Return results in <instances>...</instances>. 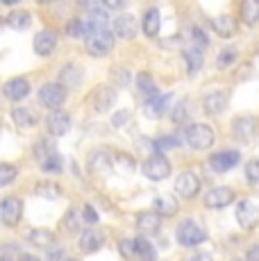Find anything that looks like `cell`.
<instances>
[{
  "label": "cell",
  "instance_id": "83f0119b",
  "mask_svg": "<svg viewBox=\"0 0 259 261\" xmlns=\"http://www.w3.org/2000/svg\"><path fill=\"white\" fill-rule=\"evenodd\" d=\"M134 241V257H139V259H143V261H155V248H152V243L148 239H143V237H137V239H132Z\"/></svg>",
  "mask_w": 259,
  "mask_h": 261
},
{
  "label": "cell",
  "instance_id": "836d02e7",
  "mask_svg": "<svg viewBox=\"0 0 259 261\" xmlns=\"http://www.w3.org/2000/svg\"><path fill=\"white\" fill-rule=\"evenodd\" d=\"M112 164H114V168L121 170V173H132V170L137 168L134 159L127 157V154H116V157H112Z\"/></svg>",
  "mask_w": 259,
  "mask_h": 261
},
{
  "label": "cell",
  "instance_id": "d4e9b609",
  "mask_svg": "<svg viewBox=\"0 0 259 261\" xmlns=\"http://www.w3.org/2000/svg\"><path fill=\"white\" fill-rule=\"evenodd\" d=\"M239 14H241V21L246 25H255L259 21V0H241Z\"/></svg>",
  "mask_w": 259,
  "mask_h": 261
},
{
  "label": "cell",
  "instance_id": "7402d4cb",
  "mask_svg": "<svg viewBox=\"0 0 259 261\" xmlns=\"http://www.w3.org/2000/svg\"><path fill=\"white\" fill-rule=\"evenodd\" d=\"M159 225H162V216L157 212H141L137 216V229H141L143 234L157 232Z\"/></svg>",
  "mask_w": 259,
  "mask_h": 261
},
{
  "label": "cell",
  "instance_id": "f6af8a7d",
  "mask_svg": "<svg viewBox=\"0 0 259 261\" xmlns=\"http://www.w3.org/2000/svg\"><path fill=\"white\" fill-rule=\"evenodd\" d=\"M121 254L125 259H132L134 257V241L132 239H123L121 241Z\"/></svg>",
  "mask_w": 259,
  "mask_h": 261
},
{
  "label": "cell",
  "instance_id": "60d3db41",
  "mask_svg": "<svg viewBox=\"0 0 259 261\" xmlns=\"http://www.w3.org/2000/svg\"><path fill=\"white\" fill-rule=\"evenodd\" d=\"M66 34H68V37H73V39L84 37V34H87V28H84L82 21H71L66 25Z\"/></svg>",
  "mask_w": 259,
  "mask_h": 261
},
{
  "label": "cell",
  "instance_id": "ffe728a7",
  "mask_svg": "<svg viewBox=\"0 0 259 261\" xmlns=\"http://www.w3.org/2000/svg\"><path fill=\"white\" fill-rule=\"evenodd\" d=\"M59 84H62L64 89L80 87V84H82V68H80L77 64H66V66L62 68V73H59Z\"/></svg>",
  "mask_w": 259,
  "mask_h": 261
},
{
  "label": "cell",
  "instance_id": "277c9868",
  "mask_svg": "<svg viewBox=\"0 0 259 261\" xmlns=\"http://www.w3.org/2000/svg\"><path fill=\"white\" fill-rule=\"evenodd\" d=\"M39 102L46 109H59L64 102H66V89L59 82H46L41 89H39Z\"/></svg>",
  "mask_w": 259,
  "mask_h": 261
},
{
  "label": "cell",
  "instance_id": "7c38bea8",
  "mask_svg": "<svg viewBox=\"0 0 259 261\" xmlns=\"http://www.w3.org/2000/svg\"><path fill=\"white\" fill-rule=\"evenodd\" d=\"M114 100H116V91H114L112 87H107V84L96 87L91 91V95H89V102L93 105L96 112H107V109L114 105Z\"/></svg>",
  "mask_w": 259,
  "mask_h": 261
},
{
  "label": "cell",
  "instance_id": "7bdbcfd3",
  "mask_svg": "<svg viewBox=\"0 0 259 261\" xmlns=\"http://www.w3.org/2000/svg\"><path fill=\"white\" fill-rule=\"evenodd\" d=\"M64 227H66V232H77V227H80L77 225V214L73 212V209L66 214V218H64Z\"/></svg>",
  "mask_w": 259,
  "mask_h": 261
},
{
  "label": "cell",
  "instance_id": "1f68e13d",
  "mask_svg": "<svg viewBox=\"0 0 259 261\" xmlns=\"http://www.w3.org/2000/svg\"><path fill=\"white\" fill-rule=\"evenodd\" d=\"M30 23H32V16L28 12H12L7 16V25L14 30H28Z\"/></svg>",
  "mask_w": 259,
  "mask_h": 261
},
{
  "label": "cell",
  "instance_id": "8992f818",
  "mask_svg": "<svg viewBox=\"0 0 259 261\" xmlns=\"http://www.w3.org/2000/svg\"><path fill=\"white\" fill-rule=\"evenodd\" d=\"M23 216V200L16 195H9L0 202V220H3L7 227H16L18 220Z\"/></svg>",
  "mask_w": 259,
  "mask_h": 261
},
{
  "label": "cell",
  "instance_id": "30bf717a",
  "mask_svg": "<svg viewBox=\"0 0 259 261\" xmlns=\"http://www.w3.org/2000/svg\"><path fill=\"white\" fill-rule=\"evenodd\" d=\"M198 191H200V179L191 173V170H184L182 175H177L175 179V193L180 198H196Z\"/></svg>",
  "mask_w": 259,
  "mask_h": 261
},
{
  "label": "cell",
  "instance_id": "6da1fadb",
  "mask_svg": "<svg viewBox=\"0 0 259 261\" xmlns=\"http://www.w3.org/2000/svg\"><path fill=\"white\" fill-rule=\"evenodd\" d=\"M84 48L93 57H105L114 50V32L107 28L102 30H87L84 34Z\"/></svg>",
  "mask_w": 259,
  "mask_h": 261
},
{
  "label": "cell",
  "instance_id": "e0dca14e",
  "mask_svg": "<svg viewBox=\"0 0 259 261\" xmlns=\"http://www.w3.org/2000/svg\"><path fill=\"white\" fill-rule=\"evenodd\" d=\"M46 120H48V129H50V134H55V137H64L71 129V116L66 112H62V109L50 112V116Z\"/></svg>",
  "mask_w": 259,
  "mask_h": 261
},
{
  "label": "cell",
  "instance_id": "b9f144b4",
  "mask_svg": "<svg viewBox=\"0 0 259 261\" xmlns=\"http://www.w3.org/2000/svg\"><path fill=\"white\" fill-rule=\"evenodd\" d=\"M37 193L39 195H43V198H57V195H59V187H57V184H39V187H37Z\"/></svg>",
  "mask_w": 259,
  "mask_h": 261
},
{
  "label": "cell",
  "instance_id": "f5cc1de1",
  "mask_svg": "<svg viewBox=\"0 0 259 261\" xmlns=\"http://www.w3.org/2000/svg\"><path fill=\"white\" fill-rule=\"evenodd\" d=\"M0 3H5V5H14V3H18V0H0Z\"/></svg>",
  "mask_w": 259,
  "mask_h": 261
},
{
  "label": "cell",
  "instance_id": "74e56055",
  "mask_svg": "<svg viewBox=\"0 0 259 261\" xmlns=\"http://www.w3.org/2000/svg\"><path fill=\"white\" fill-rule=\"evenodd\" d=\"M137 87H139V91H143V93H150V95H155V80L150 77L148 73H139L137 75Z\"/></svg>",
  "mask_w": 259,
  "mask_h": 261
},
{
  "label": "cell",
  "instance_id": "603a6c76",
  "mask_svg": "<svg viewBox=\"0 0 259 261\" xmlns=\"http://www.w3.org/2000/svg\"><path fill=\"white\" fill-rule=\"evenodd\" d=\"M112 166V157H109L107 150H93L91 154H89V168H91V173H107V168Z\"/></svg>",
  "mask_w": 259,
  "mask_h": 261
},
{
  "label": "cell",
  "instance_id": "4dcf8cb0",
  "mask_svg": "<svg viewBox=\"0 0 259 261\" xmlns=\"http://www.w3.org/2000/svg\"><path fill=\"white\" fill-rule=\"evenodd\" d=\"M155 212L159 216H175L177 214V200L173 195H159L155 200Z\"/></svg>",
  "mask_w": 259,
  "mask_h": 261
},
{
  "label": "cell",
  "instance_id": "d590c367",
  "mask_svg": "<svg viewBox=\"0 0 259 261\" xmlns=\"http://www.w3.org/2000/svg\"><path fill=\"white\" fill-rule=\"evenodd\" d=\"M191 46L202 50V53H205V48L209 46V39H207V34L202 28H191Z\"/></svg>",
  "mask_w": 259,
  "mask_h": 261
},
{
  "label": "cell",
  "instance_id": "8fae6325",
  "mask_svg": "<svg viewBox=\"0 0 259 261\" xmlns=\"http://www.w3.org/2000/svg\"><path fill=\"white\" fill-rule=\"evenodd\" d=\"M234 202V191L230 187H214L205 195V207L207 209H225L227 204Z\"/></svg>",
  "mask_w": 259,
  "mask_h": 261
},
{
  "label": "cell",
  "instance_id": "ab89813d",
  "mask_svg": "<svg viewBox=\"0 0 259 261\" xmlns=\"http://www.w3.org/2000/svg\"><path fill=\"white\" fill-rule=\"evenodd\" d=\"M246 179L248 184H259V159H250L246 164Z\"/></svg>",
  "mask_w": 259,
  "mask_h": 261
},
{
  "label": "cell",
  "instance_id": "11a10c76",
  "mask_svg": "<svg viewBox=\"0 0 259 261\" xmlns=\"http://www.w3.org/2000/svg\"><path fill=\"white\" fill-rule=\"evenodd\" d=\"M39 3H50V0H39Z\"/></svg>",
  "mask_w": 259,
  "mask_h": 261
},
{
  "label": "cell",
  "instance_id": "52a82bcc",
  "mask_svg": "<svg viewBox=\"0 0 259 261\" xmlns=\"http://www.w3.org/2000/svg\"><path fill=\"white\" fill-rule=\"evenodd\" d=\"M232 132L239 141H252L257 134V118L250 116V114H243V116H237L232 123Z\"/></svg>",
  "mask_w": 259,
  "mask_h": 261
},
{
  "label": "cell",
  "instance_id": "6f0895ef",
  "mask_svg": "<svg viewBox=\"0 0 259 261\" xmlns=\"http://www.w3.org/2000/svg\"><path fill=\"white\" fill-rule=\"evenodd\" d=\"M232 261H243V259H232Z\"/></svg>",
  "mask_w": 259,
  "mask_h": 261
},
{
  "label": "cell",
  "instance_id": "d6986e66",
  "mask_svg": "<svg viewBox=\"0 0 259 261\" xmlns=\"http://www.w3.org/2000/svg\"><path fill=\"white\" fill-rule=\"evenodd\" d=\"M202 107H205V112L209 116H216V114H221L227 107V93H223V91L207 93L205 100H202Z\"/></svg>",
  "mask_w": 259,
  "mask_h": 261
},
{
  "label": "cell",
  "instance_id": "681fc988",
  "mask_svg": "<svg viewBox=\"0 0 259 261\" xmlns=\"http://www.w3.org/2000/svg\"><path fill=\"white\" fill-rule=\"evenodd\" d=\"M105 3V7H109V9H123L127 5V0H102Z\"/></svg>",
  "mask_w": 259,
  "mask_h": 261
},
{
  "label": "cell",
  "instance_id": "d6a6232c",
  "mask_svg": "<svg viewBox=\"0 0 259 261\" xmlns=\"http://www.w3.org/2000/svg\"><path fill=\"white\" fill-rule=\"evenodd\" d=\"M39 162H41V168L46 170V173H59V170H62V157H59L57 152L46 154V157L39 159Z\"/></svg>",
  "mask_w": 259,
  "mask_h": 261
},
{
  "label": "cell",
  "instance_id": "bcb514c9",
  "mask_svg": "<svg viewBox=\"0 0 259 261\" xmlns=\"http://www.w3.org/2000/svg\"><path fill=\"white\" fill-rule=\"evenodd\" d=\"M114 80L118 82V87H125V84L130 82V73L123 71V68H116V71H114Z\"/></svg>",
  "mask_w": 259,
  "mask_h": 261
},
{
  "label": "cell",
  "instance_id": "5b68a950",
  "mask_svg": "<svg viewBox=\"0 0 259 261\" xmlns=\"http://www.w3.org/2000/svg\"><path fill=\"white\" fill-rule=\"evenodd\" d=\"M141 170L152 182H164V179L171 175V162H168L164 154H152V157H148L146 162H143Z\"/></svg>",
  "mask_w": 259,
  "mask_h": 261
},
{
  "label": "cell",
  "instance_id": "2e32d148",
  "mask_svg": "<svg viewBox=\"0 0 259 261\" xmlns=\"http://www.w3.org/2000/svg\"><path fill=\"white\" fill-rule=\"evenodd\" d=\"M139 30V21L132 16V14H123L114 21V34L121 39H134Z\"/></svg>",
  "mask_w": 259,
  "mask_h": 261
},
{
  "label": "cell",
  "instance_id": "9a60e30c",
  "mask_svg": "<svg viewBox=\"0 0 259 261\" xmlns=\"http://www.w3.org/2000/svg\"><path fill=\"white\" fill-rule=\"evenodd\" d=\"M102 243H105V237H102L100 229L91 227V229H84V232L80 234V250L87 252V254L98 252V250L102 248Z\"/></svg>",
  "mask_w": 259,
  "mask_h": 261
},
{
  "label": "cell",
  "instance_id": "9c48e42d",
  "mask_svg": "<svg viewBox=\"0 0 259 261\" xmlns=\"http://www.w3.org/2000/svg\"><path fill=\"white\" fill-rule=\"evenodd\" d=\"M241 154L237 150H221V152H214L209 157V166H212L214 173H227L239 164Z\"/></svg>",
  "mask_w": 259,
  "mask_h": 261
},
{
  "label": "cell",
  "instance_id": "7dc6e473",
  "mask_svg": "<svg viewBox=\"0 0 259 261\" xmlns=\"http://www.w3.org/2000/svg\"><path fill=\"white\" fill-rule=\"evenodd\" d=\"M127 118H130V112H118L116 116L112 118V125L114 127H123V125L127 123Z\"/></svg>",
  "mask_w": 259,
  "mask_h": 261
},
{
  "label": "cell",
  "instance_id": "3957f363",
  "mask_svg": "<svg viewBox=\"0 0 259 261\" xmlns=\"http://www.w3.org/2000/svg\"><path fill=\"white\" fill-rule=\"evenodd\" d=\"M175 237H177V243L184 245V248H196V245L207 241V232L198 223H193V220H182L175 229Z\"/></svg>",
  "mask_w": 259,
  "mask_h": 261
},
{
  "label": "cell",
  "instance_id": "cb8c5ba5",
  "mask_svg": "<svg viewBox=\"0 0 259 261\" xmlns=\"http://www.w3.org/2000/svg\"><path fill=\"white\" fill-rule=\"evenodd\" d=\"M12 118H14V123H16L18 127H34V125L39 123L37 112H32V109H28V107H14L12 109Z\"/></svg>",
  "mask_w": 259,
  "mask_h": 261
},
{
  "label": "cell",
  "instance_id": "ac0fdd59",
  "mask_svg": "<svg viewBox=\"0 0 259 261\" xmlns=\"http://www.w3.org/2000/svg\"><path fill=\"white\" fill-rule=\"evenodd\" d=\"M212 30L223 39H230L237 34V21L230 16V14H223V16L212 18Z\"/></svg>",
  "mask_w": 259,
  "mask_h": 261
},
{
  "label": "cell",
  "instance_id": "f546056e",
  "mask_svg": "<svg viewBox=\"0 0 259 261\" xmlns=\"http://www.w3.org/2000/svg\"><path fill=\"white\" fill-rule=\"evenodd\" d=\"M107 21H109V16L102 7H91L89 9V21L84 28L87 30H102V28H107Z\"/></svg>",
  "mask_w": 259,
  "mask_h": 261
},
{
  "label": "cell",
  "instance_id": "9f6ffc18",
  "mask_svg": "<svg viewBox=\"0 0 259 261\" xmlns=\"http://www.w3.org/2000/svg\"><path fill=\"white\" fill-rule=\"evenodd\" d=\"M64 261H77V259H64Z\"/></svg>",
  "mask_w": 259,
  "mask_h": 261
},
{
  "label": "cell",
  "instance_id": "44dd1931",
  "mask_svg": "<svg viewBox=\"0 0 259 261\" xmlns=\"http://www.w3.org/2000/svg\"><path fill=\"white\" fill-rule=\"evenodd\" d=\"M182 57H184V64H187V73L189 75H196L198 71L202 68V62H205V57H202V50L189 46L182 50Z\"/></svg>",
  "mask_w": 259,
  "mask_h": 261
},
{
  "label": "cell",
  "instance_id": "8d00e7d4",
  "mask_svg": "<svg viewBox=\"0 0 259 261\" xmlns=\"http://www.w3.org/2000/svg\"><path fill=\"white\" fill-rule=\"evenodd\" d=\"M177 145H180V141H177L175 137H171V134H164V137L155 139V150H157L155 154H162L164 150H173V148H177Z\"/></svg>",
  "mask_w": 259,
  "mask_h": 261
},
{
  "label": "cell",
  "instance_id": "4316f807",
  "mask_svg": "<svg viewBox=\"0 0 259 261\" xmlns=\"http://www.w3.org/2000/svg\"><path fill=\"white\" fill-rule=\"evenodd\" d=\"M30 243H34V248H43V250H50L55 245V234L50 229H32L28 234Z\"/></svg>",
  "mask_w": 259,
  "mask_h": 261
},
{
  "label": "cell",
  "instance_id": "ee69618b",
  "mask_svg": "<svg viewBox=\"0 0 259 261\" xmlns=\"http://www.w3.org/2000/svg\"><path fill=\"white\" fill-rule=\"evenodd\" d=\"M82 218L87 220L89 225H96V223H98V212L91 207V204H84V209H82Z\"/></svg>",
  "mask_w": 259,
  "mask_h": 261
},
{
  "label": "cell",
  "instance_id": "ba28073f",
  "mask_svg": "<svg viewBox=\"0 0 259 261\" xmlns=\"http://www.w3.org/2000/svg\"><path fill=\"white\" fill-rule=\"evenodd\" d=\"M237 223L243 229H255L259 223V209L252 200H241L237 204Z\"/></svg>",
  "mask_w": 259,
  "mask_h": 261
},
{
  "label": "cell",
  "instance_id": "5bb4252c",
  "mask_svg": "<svg viewBox=\"0 0 259 261\" xmlns=\"http://www.w3.org/2000/svg\"><path fill=\"white\" fill-rule=\"evenodd\" d=\"M3 93H5V98H7V100L18 102V100H23L30 93V84H28L25 77H12V80H7V82H5Z\"/></svg>",
  "mask_w": 259,
  "mask_h": 261
},
{
  "label": "cell",
  "instance_id": "f907efd6",
  "mask_svg": "<svg viewBox=\"0 0 259 261\" xmlns=\"http://www.w3.org/2000/svg\"><path fill=\"white\" fill-rule=\"evenodd\" d=\"M187 261H212V257L205 252H198V254H193V257H189Z\"/></svg>",
  "mask_w": 259,
  "mask_h": 261
},
{
  "label": "cell",
  "instance_id": "816d5d0a",
  "mask_svg": "<svg viewBox=\"0 0 259 261\" xmlns=\"http://www.w3.org/2000/svg\"><path fill=\"white\" fill-rule=\"evenodd\" d=\"M18 261H39V257H34V254H21Z\"/></svg>",
  "mask_w": 259,
  "mask_h": 261
},
{
  "label": "cell",
  "instance_id": "f1b7e54d",
  "mask_svg": "<svg viewBox=\"0 0 259 261\" xmlns=\"http://www.w3.org/2000/svg\"><path fill=\"white\" fill-rule=\"evenodd\" d=\"M159 23H162L159 9H157V7H150V9L146 12V16H143V32H146V37H157Z\"/></svg>",
  "mask_w": 259,
  "mask_h": 261
},
{
  "label": "cell",
  "instance_id": "e575fe53",
  "mask_svg": "<svg viewBox=\"0 0 259 261\" xmlns=\"http://www.w3.org/2000/svg\"><path fill=\"white\" fill-rule=\"evenodd\" d=\"M18 177V168L12 164H0V187H7Z\"/></svg>",
  "mask_w": 259,
  "mask_h": 261
},
{
  "label": "cell",
  "instance_id": "c3c4849f",
  "mask_svg": "<svg viewBox=\"0 0 259 261\" xmlns=\"http://www.w3.org/2000/svg\"><path fill=\"white\" fill-rule=\"evenodd\" d=\"M246 261H259V243H255V245H250V248H248Z\"/></svg>",
  "mask_w": 259,
  "mask_h": 261
},
{
  "label": "cell",
  "instance_id": "4fadbf2b",
  "mask_svg": "<svg viewBox=\"0 0 259 261\" xmlns=\"http://www.w3.org/2000/svg\"><path fill=\"white\" fill-rule=\"evenodd\" d=\"M32 48H34V53L41 55V57L53 55L55 48H57V34H55V30H41V32H37V37H34V41H32Z\"/></svg>",
  "mask_w": 259,
  "mask_h": 261
},
{
  "label": "cell",
  "instance_id": "7a4b0ae2",
  "mask_svg": "<svg viewBox=\"0 0 259 261\" xmlns=\"http://www.w3.org/2000/svg\"><path fill=\"white\" fill-rule=\"evenodd\" d=\"M184 141L191 150H209L216 141V134L205 123H193L184 129Z\"/></svg>",
  "mask_w": 259,
  "mask_h": 261
},
{
  "label": "cell",
  "instance_id": "db71d44e",
  "mask_svg": "<svg viewBox=\"0 0 259 261\" xmlns=\"http://www.w3.org/2000/svg\"><path fill=\"white\" fill-rule=\"evenodd\" d=\"M0 261H12V259H9L7 254H0Z\"/></svg>",
  "mask_w": 259,
  "mask_h": 261
},
{
  "label": "cell",
  "instance_id": "f35d334b",
  "mask_svg": "<svg viewBox=\"0 0 259 261\" xmlns=\"http://www.w3.org/2000/svg\"><path fill=\"white\" fill-rule=\"evenodd\" d=\"M234 59H237V50H234V48H227V50H223V53L218 55L216 66H218V68H227V66H232V64H234Z\"/></svg>",
  "mask_w": 259,
  "mask_h": 261
},
{
  "label": "cell",
  "instance_id": "484cf974",
  "mask_svg": "<svg viewBox=\"0 0 259 261\" xmlns=\"http://www.w3.org/2000/svg\"><path fill=\"white\" fill-rule=\"evenodd\" d=\"M168 102H171V93H166V95H152V98L146 102V114H148V116H152V118H159L164 112H166Z\"/></svg>",
  "mask_w": 259,
  "mask_h": 261
}]
</instances>
